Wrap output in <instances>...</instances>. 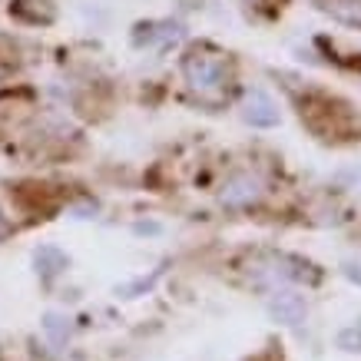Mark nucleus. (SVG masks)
<instances>
[{"instance_id":"f257e3e1","label":"nucleus","mask_w":361,"mask_h":361,"mask_svg":"<svg viewBox=\"0 0 361 361\" xmlns=\"http://www.w3.org/2000/svg\"><path fill=\"white\" fill-rule=\"evenodd\" d=\"M183 77H186L189 90L206 103H219L222 93H226V80H229L222 60L209 54H189L183 60Z\"/></svg>"},{"instance_id":"f03ea898","label":"nucleus","mask_w":361,"mask_h":361,"mask_svg":"<svg viewBox=\"0 0 361 361\" xmlns=\"http://www.w3.org/2000/svg\"><path fill=\"white\" fill-rule=\"evenodd\" d=\"M265 196V183L259 179L255 173H232L226 183H222V192H219V202L229 209H245V206H255L259 199Z\"/></svg>"},{"instance_id":"7ed1b4c3","label":"nucleus","mask_w":361,"mask_h":361,"mask_svg":"<svg viewBox=\"0 0 361 361\" xmlns=\"http://www.w3.org/2000/svg\"><path fill=\"white\" fill-rule=\"evenodd\" d=\"M242 120L249 126H259V130H269V126H279V106L275 99L265 93V90H249L245 99H242Z\"/></svg>"},{"instance_id":"20e7f679","label":"nucleus","mask_w":361,"mask_h":361,"mask_svg":"<svg viewBox=\"0 0 361 361\" xmlns=\"http://www.w3.org/2000/svg\"><path fill=\"white\" fill-rule=\"evenodd\" d=\"M269 312L282 325H298L305 318V298L298 295V292H292V288H279L269 298Z\"/></svg>"},{"instance_id":"39448f33","label":"nucleus","mask_w":361,"mask_h":361,"mask_svg":"<svg viewBox=\"0 0 361 361\" xmlns=\"http://www.w3.org/2000/svg\"><path fill=\"white\" fill-rule=\"evenodd\" d=\"M33 262H37V272L44 269V275H56L60 269H66V255L54 245H40V249L33 252Z\"/></svg>"},{"instance_id":"423d86ee","label":"nucleus","mask_w":361,"mask_h":361,"mask_svg":"<svg viewBox=\"0 0 361 361\" xmlns=\"http://www.w3.org/2000/svg\"><path fill=\"white\" fill-rule=\"evenodd\" d=\"M338 345L345 351H361V325H351L338 335Z\"/></svg>"},{"instance_id":"0eeeda50","label":"nucleus","mask_w":361,"mask_h":361,"mask_svg":"<svg viewBox=\"0 0 361 361\" xmlns=\"http://www.w3.org/2000/svg\"><path fill=\"white\" fill-rule=\"evenodd\" d=\"M0 235H4V219H0Z\"/></svg>"}]
</instances>
